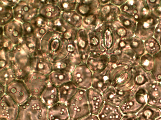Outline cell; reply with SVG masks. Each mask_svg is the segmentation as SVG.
I'll use <instances>...</instances> for the list:
<instances>
[{
	"label": "cell",
	"mask_w": 161,
	"mask_h": 120,
	"mask_svg": "<svg viewBox=\"0 0 161 120\" xmlns=\"http://www.w3.org/2000/svg\"><path fill=\"white\" fill-rule=\"evenodd\" d=\"M93 73L86 64L76 66L71 73V81L78 89L87 90L92 87Z\"/></svg>",
	"instance_id": "obj_4"
},
{
	"label": "cell",
	"mask_w": 161,
	"mask_h": 120,
	"mask_svg": "<svg viewBox=\"0 0 161 120\" xmlns=\"http://www.w3.org/2000/svg\"><path fill=\"white\" fill-rule=\"evenodd\" d=\"M39 98L48 108L50 107L59 102L58 87L48 83Z\"/></svg>",
	"instance_id": "obj_14"
},
{
	"label": "cell",
	"mask_w": 161,
	"mask_h": 120,
	"mask_svg": "<svg viewBox=\"0 0 161 120\" xmlns=\"http://www.w3.org/2000/svg\"></svg>",
	"instance_id": "obj_28"
},
{
	"label": "cell",
	"mask_w": 161,
	"mask_h": 120,
	"mask_svg": "<svg viewBox=\"0 0 161 120\" xmlns=\"http://www.w3.org/2000/svg\"><path fill=\"white\" fill-rule=\"evenodd\" d=\"M146 92L147 104L161 110V84L153 80L143 87Z\"/></svg>",
	"instance_id": "obj_9"
},
{
	"label": "cell",
	"mask_w": 161,
	"mask_h": 120,
	"mask_svg": "<svg viewBox=\"0 0 161 120\" xmlns=\"http://www.w3.org/2000/svg\"><path fill=\"white\" fill-rule=\"evenodd\" d=\"M121 120H138L136 114L123 115Z\"/></svg>",
	"instance_id": "obj_23"
},
{
	"label": "cell",
	"mask_w": 161,
	"mask_h": 120,
	"mask_svg": "<svg viewBox=\"0 0 161 120\" xmlns=\"http://www.w3.org/2000/svg\"><path fill=\"white\" fill-rule=\"evenodd\" d=\"M19 106L9 96L0 98V120H17Z\"/></svg>",
	"instance_id": "obj_8"
},
{
	"label": "cell",
	"mask_w": 161,
	"mask_h": 120,
	"mask_svg": "<svg viewBox=\"0 0 161 120\" xmlns=\"http://www.w3.org/2000/svg\"><path fill=\"white\" fill-rule=\"evenodd\" d=\"M138 64L147 72H151L154 66L153 56L149 54L142 55L138 61Z\"/></svg>",
	"instance_id": "obj_21"
},
{
	"label": "cell",
	"mask_w": 161,
	"mask_h": 120,
	"mask_svg": "<svg viewBox=\"0 0 161 120\" xmlns=\"http://www.w3.org/2000/svg\"><path fill=\"white\" fill-rule=\"evenodd\" d=\"M161 114V110L146 104L136 115L138 120H155Z\"/></svg>",
	"instance_id": "obj_18"
},
{
	"label": "cell",
	"mask_w": 161,
	"mask_h": 120,
	"mask_svg": "<svg viewBox=\"0 0 161 120\" xmlns=\"http://www.w3.org/2000/svg\"><path fill=\"white\" fill-rule=\"evenodd\" d=\"M146 49L148 54L154 56L157 53L160 47L158 43L153 38H149L145 42Z\"/></svg>",
	"instance_id": "obj_22"
},
{
	"label": "cell",
	"mask_w": 161,
	"mask_h": 120,
	"mask_svg": "<svg viewBox=\"0 0 161 120\" xmlns=\"http://www.w3.org/2000/svg\"><path fill=\"white\" fill-rule=\"evenodd\" d=\"M47 77L48 83L57 87L71 81V72L64 70H53Z\"/></svg>",
	"instance_id": "obj_16"
},
{
	"label": "cell",
	"mask_w": 161,
	"mask_h": 120,
	"mask_svg": "<svg viewBox=\"0 0 161 120\" xmlns=\"http://www.w3.org/2000/svg\"><path fill=\"white\" fill-rule=\"evenodd\" d=\"M6 86L0 84V98L6 94Z\"/></svg>",
	"instance_id": "obj_25"
},
{
	"label": "cell",
	"mask_w": 161,
	"mask_h": 120,
	"mask_svg": "<svg viewBox=\"0 0 161 120\" xmlns=\"http://www.w3.org/2000/svg\"><path fill=\"white\" fill-rule=\"evenodd\" d=\"M147 104L146 91L138 88L130 98L119 107L123 115L136 114Z\"/></svg>",
	"instance_id": "obj_3"
},
{
	"label": "cell",
	"mask_w": 161,
	"mask_h": 120,
	"mask_svg": "<svg viewBox=\"0 0 161 120\" xmlns=\"http://www.w3.org/2000/svg\"><path fill=\"white\" fill-rule=\"evenodd\" d=\"M153 57L154 66L151 73L153 79L160 82H161V52H158Z\"/></svg>",
	"instance_id": "obj_20"
},
{
	"label": "cell",
	"mask_w": 161,
	"mask_h": 120,
	"mask_svg": "<svg viewBox=\"0 0 161 120\" xmlns=\"http://www.w3.org/2000/svg\"><path fill=\"white\" fill-rule=\"evenodd\" d=\"M59 102L67 104L74 96L78 88L71 81L58 87Z\"/></svg>",
	"instance_id": "obj_15"
},
{
	"label": "cell",
	"mask_w": 161,
	"mask_h": 120,
	"mask_svg": "<svg viewBox=\"0 0 161 120\" xmlns=\"http://www.w3.org/2000/svg\"><path fill=\"white\" fill-rule=\"evenodd\" d=\"M155 120H161V116L158 118L156 119Z\"/></svg>",
	"instance_id": "obj_26"
},
{
	"label": "cell",
	"mask_w": 161,
	"mask_h": 120,
	"mask_svg": "<svg viewBox=\"0 0 161 120\" xmlns=\"http://www.w3.org/2000/svg\"><path fill=\"white\" fill-rule=\"evenodd\" d=\"M137 88L124 90L111 85L103 93L104 100L119 107L130 98Z\"/></svg>",
	"instance_id": "obj_7"
},
{
	"label": "cell",
	"mask_w": 161,
	"mask_h": 120,
	"mask_svg": "<svg viewBox=\"0 0 161 120\" xmlns=\"http://www.w3.org/2000/svg\"><path fill=\"white\" fill-rule=\"evenodd\" d=\"M6 94L19 106L25 103L31 97L24 81L16 79L6 86Z\"/></svg>",
	"instance_id": "obj_5"
},
{
	"label": "cell",
	"mask_w": 161,
	"mask_h": 120,
	"mask_svg": "<svg viewBox=\"0 0 161 120\" xmlns=\"http://www.w3.org/2000/svg\"><path fill=\"white\" fill-rule=\"evenodd\" d=\"M79 120H100L97 115L90 114Z\"/></svg>",
	"instance_id": "obj_24"
},
{
	"label": "cell",
	"mask_w": 161,
	"mask_h": 120,
	"mask_svg": "<svg viewBox=\"0 0 161 120\" xmlns=\"http://www.w3.org/2000/svg\"><path fill=\"white\" fill-rule=\"evenodd\" d=\"M67 104L72 120H79L91 114L86 90L78 88Z\"/></svg>",
	"instance_id": "obj_2"
},
{
	"label": "cell",
	"mask_w": 161,
	"mask_h": 120,
	"mask_svg": "<svg viewBox=\"0 0 161 120\" xmlns=\"http://www.w3.org/2000/svg\"><path fill=\"white\" fill-rule=\"evenodd\" d=\"M16 79L15 74L11 67L0 69V83L7 86Z\"/></svg>",
	"instance_id": "obj_19"
},
{
	"label": "cell",
	"mask_w": 161,
	"mask_h": 120,
	"mask_svg": "<svg viewBox=\"0 0 161 120\" xmlns=\"http://www.w3.org/2000/svg\"><path fill=\"white\" fill-rule=\"evenodd\" d=\"M86 92L90 113L97 115L105 102L103 93L92 87Z\"/></svg>",
	"instance_id": "obj_11"
},
{
	"label": "cell",
	"mask_w": 161,
	"mask_h": 120,
	"mask_svg": "<svg viewBox=\"0 0 161 120\" xmlns=\"http://www.w3.org/2000/svg\"><path fill=\"white\" fill-rule=\"evenodd\" d=\"M32 72H36L48 76L53 70L52 62L43 58H35L31 60Z\"/></svg>",
	"instance_id": "obj_17"
},
{
	"label": "cell",
	"mask_w": 161,
	"mask_h": 120,
	"mask_svg": "<svg viewBox=\"0 0 161 120\" xmlns=\"http://www.w3.org/2000/svg\"><path fill=\"white\" fill-rule=\"evenodd\" d=\"M111 64L109 63L103 69L93 73L92 87L103 92L111 85L109 79Z\"/></svg>",
	"instance_id": "obj_10"
},
{
	"label": "cell",
	"mask_w": 161,
	"mask_h": 120,
	"mask_svg": "<svg viewBox=\"0 0 161 120\" xmlns=\"http://www.w3.org/2000/svg\"><path fill=\"white\" fill-rule=\"evenodd\" d=\"M47 120H68L70 118L67 104L58 102L48 109Z\"/></svg>",
	"instance_id": "obj_13"
},
{
	"label": "cell",
	"mask_w": 161,
	"mask_h": 120,
	"mask_svg": "<svg viewBox=\"0 0 161 120\" xmlns=\"http://www.w3.org/2000/svg\"><path fill=\"white\" fill-rule=\"evenodd\" d=\"M123 116L119 107L106 102L97 115L100 120H121Z\"/></svg>",
	"instance_id": "obj_12"
},
{
	"label": "cell",
	"mask_w": 161,
	"mask_h": 120,
	"mask_svg": "<svg viewBox=\"0 0 161 120\" xmlns=\"http://www.w3.org/2000/svg\"><path fill=\"white\" fill-rule=\"evenodd\" d=\"M160 83H161V82H160Z\"/></svg>",
	"instance_id": "obj_27"
},
{
	"label": "cell",
	"mask_w": 161,
	"mask_h": 120,
	"mask_svg": "<svg viewBox=\"0 0 161 120\" xmlns=\"http://www.w3.org/2000/svg\"><path fill=\"white\" fill-rule=\"evenodd\" d=\"M31 96L39 97L48 83L47 76L32 72L23 80Z\"/></svg>",
	"instance_id": "obj_6"
},
{
	"label": "cell",
	"mask_w": 161,
	"mask_h": 120,
	"mask_svg": "<svg viewBox=\"0 0 161 120\" xmlns=\"http://www.w3.org/2000/svg\"><path fill=\"white\" fill-rule=\"evenodd\" d=\"M48 109L39 97L31 96L19 106L17 120H47Z\"/></svg>",
	"instance_id": "obj_1"
}]
</instances>
